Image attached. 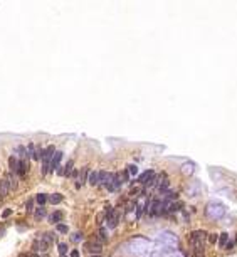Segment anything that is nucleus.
I'll return each mask as SVG.
<instances>
[{"label": "nucleus", "mask_w": 237, "mask_h": 257, "mask_svg": "<svg viewBox=\"0 0 237 257\" xmlns=\"http://www.w3.org/2000/svg\"><path fill=\"white\" fill-rule=\"evenodd\" d=\"M52 242H54V235L51 232H41V234H37L34 244H32L34 252H39V250L41 252H47Z\"/></svg>", "instance_id": "nucleus-1"}, {"label": "nucleus", "mask_w": 237, "mask_h": 257, "mask_svg": "<svg viewBox=\"0 0 237 257\" xmlns=\"http://www.w3.org/2000/svg\"><path fill=\"white\" fill-rule=\"evenodd\" d=\"M205 237H207V232H205V230H195V232H192V234H190V244H192V247H195V245H203V244H205Z\"/></svg>", "instance_id": "nucleus-2"}, {"label": "nucleus", "mask_w": 237, "mask_h": 257, "mask_svg": "<svg viewBox=\"0 0 237 257\" xmlns=\"http://www.w3.org/2000/svg\"><path fill=\"white\" fill-rule=\"evenodd\" d=\"M106 218H108V227L109 229H116V225H118V222H120V212L111 210L108 215H106Z\"/></svg>", "instance_id": "nucleus-3"}, {"label": "nucleus", "mask_w": 237, "mask_h": 257, "mask_svg": "<svg viewBox=\"0 0 237 257\" xmlns=\"http://www.w3.org/2000/svg\"><path fill=\"white\" fill-rule=\"evenodd\" d=\"M86 250L91 252V254H94V256H99L101 250H103V245H101V242H93V240H89V242H86Z\"/></svg>", "instance_id": "nucleus-4"}, {"label": "nucleus", "mask_w": 237, "mask_h": 257, "mask_svg": "<svg viewBox=\"0 0 237 257\" xmlns=\"http://www.w3.org/2000/svg\"><path fill=\"white\" fill-rule=\"evenodd\" d=\"M61 158H62V151H56L54 156H52V160H51V163H49V171H51V173H54L56 170L59 168Z\"/></svg>", "instance_id": "nucleus-5"}, {"label": "nucleus", "mask_w": 237, "mask_h": 257, "mask_svg": "<svg viewBox=\"0 0 237 257\" xmlns=\"http://www.w3.org/2000/svg\"><path fill=\"white\" fill-rule=\"evenodd\" d=\"M155 178V171L153 170H148V171H145V173H141V176H140V183H143V185H148L151 180Z\"/></svg>", "instance_id": "nucleus-6"}, {"label": "nucleus", "mask_w": 237, "mask_h": 257, "mask_svg": "<svg viewBox=\"0 0 237 257\" xmlns=\"http://www.w3.org/2000/svg\"><path fill=\"white\" fill-rule=\"evenodd\" d=\"M62 218H64V212H61V210H56L54 213H51V215H49V222H51V223H56V225H57V223H61Z\"/></svg>", "instance_id": "nucleus-7"}, {"label": "nucleus", "mask_w": 237, "mask_h": 257, "mask_svg": "<svg viewBox=\"0 0 237 257\" xmlns=\"http://www.w3.org/2000/svg\"><path fill=\"white\" fill-rule=\"evenodd\" d=\"M77 178H79V180H77V183H76V188H81L82 185L88 182V168H82Z\"/></svg>", "instance_id": "nucleus-8"}, {"label": "nucleus", "mask_w": 237, "mask_h": 257, "mask_svg": "<svg viewBox=\"0 0 237 257\" xmlns=\"http://www.w3.org/2000/svg\"><path fill=\"white\" fill-rule=\"evenodd\" d=\"M10 185H8V182H7V178H4V180H0V197H5L10 192Z\"/></svg>", "instance_id": "nucleus-9"}, {"label": "nucleus", "mask_w": 237, "mask_h": 257, "mask_svg": "<svg viewBox=\"0 0 237 257\" xmlns=\"http://www.w3.org/2000/svg\"><path fill=\"white\" fill-rule=\"evenodd\" d=\"M8 166H10V173H15L17 175V168H19V160L15 156H10L8 158Z\"/></svg>", "instance_id": "nucleus-10"}, {"label": "nucleus", "mask_w": 237, "mask_h": 257, "mask_svg": "<svg viewBox=\"0 0 237 257\" xmlns=\"http://www.w3.org/2000/svg\"><path fill=\"white\" fill-rule=\"evenodd\" d=\"M88 182L93 185V187H96V185H99V173L98 171H91L88 176Z\"/></svg>", "instance_id": "nucleus-11"}, {"label": "nucleus", "mask_w": 237, "mask_h": 257, "mask_svg": "<svg viewBox=\"0 0 237 257\" xmlns=\"http://www.w3.org/2000/svg\"><path fill=\"white\" fill-rule=\"evenodd\" d=\"M27 168H29V163L27 162H19V168H17V175L19 176H24L25 173H27Z\"/></svg>", "instance_id": "nucleus-12"}, {"label": "nucleus", "mask_w": 237, "mask_h": 257, "mask_svg": "<svg viewBox=\"0 0 237 257\" xmlns=\"http://www.w3.org/2000/svg\"><path fill=\"white\" fill-rule=\"evenodd\" d=\"M193 163H185L182 166V171H183V175H192L193 173Z\"/></svg>", "instance_id": "nucleus-13"}, {"label": "nucleus", "mask_w": 237, "mask_h": 257, "mask_svg": "<svg viewBox=\"0 0 237 257\" xmlns=\"http://www.w3.org/2000/svg\"><path fill=\"white\" fill-rule=\"evenodd\" d=\"M72 166H74V162H72V160H68V163L64 165V175L66 176H69L72 173Z\"/></svg>", "instance_id": "nucleus-14"}, {"label": "nucleus", "mask_w": 237, "mask_h": 257, "mask_svg": "<svg viewBox=\"0 0 237 257\" xmlns=\"http://www.w3.org/2000/svg\"><path fill=\"white\" fill-rule=\"evenodd\" d=\"M47 200L51 203H61L62 202V195L61 193H52L51 197H47Z\"/></svg>", "instance_id": "nucleus-15"}, {"label": "nucleus", "mask_w": 237, "mask_h": 257, "mask_svg": "<svg viewBox=\"0 0 237 257\" xmlns=\"http://www.w3.org/2000/svg\"><path fill=\"white\" fill-rule=\"evenodd\" d=\"M34 217H35V220H42V218L46 217V209H44V207H39V209L35 210Z\"/></svg>", "instance_id": "nucleus-16"}, {"label": "nucleus", "mask_w": 237, "mask_h": 257, "mask_svg": "<svg viewBox=\"0 0 237 257\" xmlns=\"http://www.w3.org/2000/svg\"><path fill=\"white\" fill-rule=\"evenodd\" d=\"M35 202L39 203L41 207H44V203L47 202V195H46V193H37V197H35Z\"/></svg>", "instance_id": "nucleus-17"}, {"label": "nucleus", "mask_w": 237, "mask_h": 257, "mask_svg": "<svg viewBox=\"0 0 237 257\" xmlns=\"http://www.w3.org/2000/svg\"><path fill=\"white\" fill-rule=\"evenodd\" d=\"M168 185H170V182L165 178V180L160 183V187H158V193H165V192H167V188H168Z\"/></svg>", "instance_id": "nucleus-18"}, {"label": "nucleus", "mask_w": 237, "mask_h": 257, "mask_svg": "<svg viewBox=\"0 0 237 257\" xmlns=\"http://www.w3.org/2000/svg\"><path fill=\"white\" fill-rule=\"evenodd\" d=\"M34 202L35 198H29L27 203H25V210H27V213H32V210H34Z\"/></svg>", "instance_id": "nucleus-19"}, {"label": "nucleus", "mask_w": 237, "mask_h": 257, "mask_svg": "<svg viewBox=\"0 0 237 257\" xmlns=\"http://www.w3.org/2000/svg\"><path fill=\"white\" fill-rule=\"evenodd\" d=\"M227 239H229V234H222V235L219 237V245H220V247H225V244H227Z\"/></svg>", "instance_id": "nucleus-20"}, {"label": "nucleus", "mask_w": 237, "mask_h": 257, "mask_svg": "<svg viewBox=\"0 0 237 257\" xmlns=\"http://www.w3.org/2000/svg\"><path fill=\"white\" fill-rule=\"evenodd\" d=\"M56 229H57V232H61V234H68V232H69L68 225H64V223H57V225H56Z\"/></svg>", "instance_id": "nucleus-21"}, {"label": "nucleus", "mask_w": 237, "mask_h": 257, "mask_svg": "<svg viewBox=\"0 0 237 257\" xmlns=\"http://www.w3.org/2000/svg\"><path fill=\"white\" fill-rule=\"evenodd\" d=\"M207 235H209V242L210 244H214V245H215V244L219 242V235H217V234H207Z\"/></svg>", "instance_id": "nucleus-22"}, {"label": "nucleus", "mask_w": 237, "mask_h": 257, "mask_svg": "<svg viewBox=\"0 0 237 257\" xmlns=\"http://www.w3.org/2000/svg\"><path fill=\"white\" fill-rule=\"evenodd\" d=\"M99 240H101V242H106V240H108V234H106L104 229L99 230Z\"/></svg>", "instance_id": "nucleus-23"}, {"label": "nucleus", "mask_w": 237, "mask_h": 257, "mask_svg": "<svg viewBox=\"0 0 237 257\" xmlns=\"http://www.w3.org/2000/svg\"><path fill=\"white\" fill-rule=\"evenodd\" d=\"M143 213V205L141 203H136V218H140Z\"/></svg>", "instance_id": "nucleus-24"}, {"label": "nucleus", "mask_w": 237, "mask_h": 257, "mask_svg": "<svg viewBox=\"0 0 237 257\" xmlns=\"http://www.w3.org/2000/svg\"><path fill=\"white\" fill-rule=\"evenodd\" d=\"M59 252H61V256H66V252H68V245H66V244H59Z\"/></svg>", "instance_id": "nucleus-25"}, {"label": "nucleus", "mask_w": 237, "mask_h": 257, "mask_svg": "<svg viewBox=\"0 0 237 257\" xmlns=\"http://www.w3.org/2000/svg\"><path fill=\"white\" fill-rule=\"evenodd\" d=\"M128 173H131V175H136V173H138V166H136V165H129Z\"/></svg>", "instance_id": "nucleus-26"}, {"label": "nucleus", "mask_w": 237, "mask_h": 257, "mask_svg": "<svg viewBox=\"0 0 237 257\" xmlns=\"http://www.w3.org/2000/svg\"><path fill=\"white\" fill-rule=\"evenodd\" d=\"M82 237L84 235H82L81 232H76L74 235H72V240H74V242H79V240H82Z\"/></svg>", "instance_id": "nucleus-27"}, {"label": "nucleus", "mask_w": 237, "mask_h": 257, "mask_svg": "<svg viewBox=\"0 0 237 257\" xmlns=\"http://www.w3.org/2000/svg\"><path fill=\"white\" fill-rule=\"evenodd\" d=\"M128 178H129V173H128V170H124V171H123V180H121V183H124L126 180H128Z\"/></svg>", "instance_id": "nucleus-28"}, {"label": "nucleus", "mask_w": 237, "mask_h": 257, "mask_svg": "<svg viewBox=\"0 0 237 257\" xmlns=\"http://www.w3.org/2000/svg\"><path fill=\"white\" fill-rule=\"evenodd\" d=\"M140 192H141V188H140V187H136V188H131V195H140Z\"/></svg>", "instance_id": "nucleus-29"}, {"label": "nucleus", "mask_w": 237, "mask_h": 257, "mask_svg": "<svg viewBox=\"0 0 237 257\" xmlns=\"http://www.w3.org/2000/svg\"><path fill=\"white\" fill-rule=\"evenodd\" d=\"M10 213H12V210H10V209H7V210H4V213H2V217H4V218H7V217H10Z\"/></svg>", "instance_id": "nucleus-30"}, {"label": "nucleus", "mask_w": 237, "mask_h": 257, "mask_svg": "<svg viewBox=\"0 0 237 257\" xmlns=\"http://www.w3.org/2000/svg\"><path fill=\"white\" fill-rule=\"evenodd\" d=\"M69 176H72V178H77V176H79V171H77V170H72V173H71Z\"/></svg>", "instance_id": "nucleus-31"}, {"label": "nucleus", "mask_w": 237, "mask_h": 257, "mask_svg": "<svg viewBox=\"0 0 237 257\" xmlns=\"http://www.w3.org/2000/svg\"><path fill=\"white\" fill-rule=\"evenodd\" d=\"M56 171H57V175H64V168H62L61 165H59V168L56 170Z\"/></svg>", "instance_id": "nucleus-32"}, {"label": "nucleus", "mask_w": 237, "mask_h": 257, "mask_svg": "<svg viewBox=\"0 0 237 257\" xmlns=\"http://www.w3.org/2000/svg\"><path fill=\"white\" fill-rule=\"evenodd\" d=\"M71 257H79V252L77 250H71Z\"/></svg>", "instance_id": "nucleus-33"}, {"label": "nucleus", "mask_w": 237, "mask_h": 257, "mask_svg": "<svg viewBox=\"0 0 237 257\" xmlns=\"http://www.w3.org/2000/svg\"><path fill=\"white\" fill-rule=\"evenodd\" d=\"M4 234H5V227H4V225H0V237L4 235Z\"/></svg>", "instance_id": "nucleus-34"}, {"label": "nucleus", "mask_w": 237, "mask_h": 257, "mask_svg": "<svg viewBox=\"0 0 237 257\" xmlns=\"http://www.w3.org/2000/svg\"><path fill=\"white\" fill-rule=\"evenodd\" d=\"M89 257H101V256H94V254H91V256H89Z\"/></svg>", "instance_id": "nucleus-35"}, {"label": "nucleus", "mask_w": 237, "mask_h": 257, "mask_svg": "<svg viewBox=\"0 0 237 257\" xmlns=\"http://www.w3.org/2000/svg\"><path fill=\"white\" fill-rule=\"evenodd\" d=\"M61 257H66V256H61Z\"/></svg>", "instance_id": "nucleus-36"}, {"label": "nucleus", "mask_w": 237, "mask_h": 257, "mask_svg": "<svg viewBox=\"0 0 237 257\" xmlns=\"http://www.w3.org/2000/svg\"><path fill=\"white\" fill-rule=\"evenodd\" d=\"M193 257H195V256H193Z\"/></svg>", "instance_id": "nucleus-37"}]
</instances>
